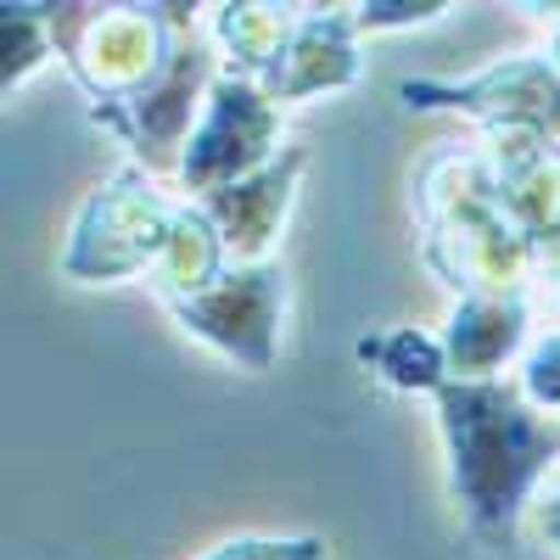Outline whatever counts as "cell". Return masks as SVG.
<instances>
[{
    "mask_svg": "<svg viewBox=\"0 0 560 560\" xmlns=\"http://www.w3.org/2000/svg\"><path fill=\"white\" fill-rule=\"evenodd\" d=\"M432 398L465 527L488 549H510L533 482L549 471V459H560V420L538 415L516 387L493 376L488 382L454 376Z\"/></svg>",
    "mask_w": 560,
    "mask_h": 560,
    "instance_id": "cell-1",
    "label": "cell"
},
{
    "mask_svg": "<svg viewBox=\"0 0 560 560\" xmlns=\"http://www.w3.org/2000/svg\"><path fill=\"white\" fill-rule=\"evenodd\" d=\"M275 135H280V118L264 96V84L230 73L208 90V118L191 135V147H185L179 174H185V185H197V191H224V185H236V179L275 163L269 158Z\"/></svg>",
    "mask_w": 560,
    "mask_h": 560,
    "instance_id": "cell-2",
    "label": "cell"
},
{
    "mask_svg": "<svg viewBox=\"0 0 560 560\" xmlns=\"http://www.w3.org/2000/svg\"><path fill=\"white\" fill-rule=\"evenodd\" d=\"M174 219L179 213H168L140 174H118L107 191L90 197L68 269L73 275H124L140 264H158L174 236Z\"/></svg>",
    "mask_w": 560,
    "mask_h": 560,
    "instance_id": "cell-3",
    "label": "cell"
},
{
    "mask_svg": "<svg viewBox=\"0 0 560 560\" xmlns=\"http://www.w3.org/2000/svg\"><path fill=\"white\" fill-rule=\"evenodd\" d=\"M280 303H287V275L258 264V269H230L219 275L208 292L174 298V314L185 319V331L208 337L230 359H242L253 370H269L275 359V325Z\"/></svg>",
    "mask_w": 560,
    "mask_h": 560,
    "instance_id": "cell-4",
    "label": "cell"
},
{
    "mask_svg": "<svg viewBox=\"0 0 560 560\" xmlns=\"http://www.w3.org/2000/svg\"><path fill=\"white\" fill-rule=\"evenodd\" d=\"M163 7L140 12V7H118V12H102L90 18L79 39H62L68 45V62L73 73L96 90V102H118V96H140L168 62L174 45L163 39Z\"/></svg>",
    "mask_w": 560,
    "mask_h": 560,
    "instance_id": "cell-5",
    "label": "cell"
},
{
    "mask_svg": "<svg viewBox=\"0 0 560 560\" xmlns=\"http://www.w3.org/2000/svg\"><path fill=\"white\" fill-rule=\"evenodd\" d=\"M213 73V51L202 39H185L168 51L163 73L140 90L135 102L124 107H96V118H107L113 129L129 135V147L147 158L152 168H168L179 147H191L185 140V129H191V113H197V96H202V84Z\"/></svg>",
    "mask_w": 560,
    "mask_h": 560,
    "instance_id": "cell-6",
    "label": "cell"
},
{
    "mask_svg": "<svg viewBox=\"0 0 560 560\" xmlns=\"http://www.w3.org/2000/svg\"><path fill=\"white\" fill-rule=\"evenodd\" d=\"M398 96L409 107H471L488 118L533 124L538 135H560V73L533 57H510L471 84H432V79H404Z\"/></svg>",
    "mask_w": 560,
    "mask_h": 560,
    "instance_id": "cell-7",
    "label": "cell"
},
{
    "mask_svg": "<svg viewBox=\"0 0 560 560\" xmlns=\"http://www.w3.org/2000/svg\"><path fill=\"white\" fill-rule=\"evenodd\" d=\"M298 168H303V152H287V158H275L269 168H258V174H247V179H236V185H224V191H208L202 213L213 219L224 253L253 258V253L275 236V224L287 219Z\"/></svg>",
    "mask_w": 560,
    "mask_h": 560,
    "instance_id": "cell-8",
    "label": "cell"
},
{
    "mask_svg": "<svg viewBox=\"0 0 560 560\" xmlns=\"http://www.w3.org/2000/svg\"><path fill=\"white\" fill-rule=\"evenodd\" d=\"M353 18L331 12V18H303L292 45L280 51V62L264 79V96L287 102V96H314V90H337L359 73V51H353Z\"/></svg>",
    "mask_w": 560,
    "mask_h": 560,
    "instance_id": "cell-9",
    "label": "cell"
},
{
    "mask_svg": "<svg viewBox=\"0 0 560 560\" xmlns=\"http://www.w3.org/2000/svg\"><path fill=\"white\" fill-rule=\"evenodd\" d=\"M527 337V303L510 298H465L448 319V364L465 382H488V370H499Z\"/></svg>",
    "mask_w": 560,
    "mask_h": 560,
    "instance_id": "cell-10",
    "label": "cell"
},
{
    "mask_svg": "<svg viewBox=\"0 0 560 560\" xmlns=\"http://www.w3.org/2000/svg\"><path fill=\"white\" fill-rule=\"evenodd\" d=\"M213 28L224 39L230 62H236V79H253L258 73V84L269 79V68L280 62V51H287L292 34H298L292 18L280 12V7H219Z\"/></svg>",
    "mask_w": 560,
    "mask_h": 560,
    "instance_id": "cell-11",
    "label": "cell"
},
{
    "mask_svg": "<svg viewBox=\"0 0 560 560\" xmlns=\"http://www.w3.org/2000/svg\"><path fill=\"white\" fill-rule=\"evenodd\" d=\"M359 353L376 364V376L404 387V393H438L448 376V348H438L432 337L420 331H393V337H376V342H359Z\"/></svg>",
    "mask_w": 560,
    "mask_h": 560,
    "instance_id": "cell-12",
    "label": "cell"
},
{
    "mask_svg": "<svg viewBox=\"0 0 560 560\" xmlns=\"http://www.w3.org/2000/svg\"><path fill=\"white\" fill-rule=\"evenodd\" d=\"M0 34H7V90H12L51 57V23H45L34 7H7Z\"/></svg>",
    "mask_w": 560,
    "mask_h": 560,
    "instance_id": "cell-13",
    "label": "cell"
},
{
    "mask_svg": "<svg viewBox=\"0 0 560 560\" xmlns=\"http://www.w3.org/2000/svg\"><path fill=\"white\" fill-rule=\"evenodd\" d=\"M325 544L319 538H236L213 549L208 560H319Z\"/></svg>",
    "mask_w": 560,
    "mask_h": 560,
    "instance_id": "cell-14",
    "label": "cell"
},
{
    "mask_svg": "<svg viewBox=\"0 0 560 560\" xmlns=\"http://www.w3.org/2000/svg\"><path fill=\"white\" fill-rule=\"evenodd\" d=\"M522 393L533 404H560V337L538 342L522 364Z\"/></svg>",
    "mask_w": 560,
    "mask_h": 560,
    "instance_id": "cell-15",
    "label": "cell"
},
{
    "mask_svg": "<svg viewBox=\"0 0 560 560\" xmlns=\"http://www.w3.org/2000/svg\"><path fill=\"white\" fill-rule=\"evenodd\" d=\"M443 12H448L443 0H382V7H359L353 23L359 28H409V23H432Z\"/></svg>",
    "mask_w": 560,
    "mask_h": 560,
    "instance_id": "cell-16",
    "label": "cell"
},
{
    "mask_svg": "<svg viewBox=\"0 0 560 560\" xmlns=\"http://www.w3.org/2000/svg\"><path fill=\"white\" fill-rule=\"evenodd\" d=\"M544 538H549V544H560V493L544 504Z\"/></svg>",
    "mask_w": 560,
    "mask_h": 560,
    "instance_id": "cell-17",
    "label": "cell"
},
{
    "mask_svg": "<svg viewBox=\"0 0 560 560\" xmlns=\"http://www.w3.org/2000/svg\"><path fill=\"white\" fill-rule=\"evenodd\" d=\"M555 68H560V39H555Z\"/></svg>",
    "mask_w": 560,
    "mask_h": 560,
    "instance_id": "cell-18",
    "label": "cell"
}]
</instances>
